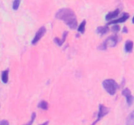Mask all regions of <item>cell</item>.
<instances>
[{
  "label": "cell",
  "mask_w": 134,
  "mask_h": 125,
  "mask_svg": "<svg viewBox=\"0 0 134 125\" xmlns=\"http://www.w3.org/2000/svg\"><path fill=\"white\" fill-rule=\"evenodd\" d=\"M118 40L119 38L117 35L110 36L109 37L106 39V40L102 44L99 45L98 48L101 50H105L108 47H115L117 44Z\"/></svg>",
  "instance_id": "obj_3"
},
{
  "label": "cell",
  "mask_w": 134,
  "mask_h": 125,
  "mask_svg": "<svg viewBox=\"0 0 134 125\" xmlns=\"http://www.w3.org/2000/svg\"><path fill=\"white\" fill-rule=\"evenodd\" d=\"M20 3V1H19V0H15L13 3V9L14 10H16L18 9V7H19Z\"/></svg>",
  "instance_id": "obj_16"
},
{
  "label": "cell",
  "mask_w": 134,
  "mask_h": 125,
  "mask_svg": "<svg viewBox=\"0 0 134 125\" xmlns=\"http://www.w3.org/2000/svg\"><path fill=\"white\" fill-rule=\"evenodd\" d=\"M130 15L128 13H124L123 15L120 17V18L119 19L111 21L110 22H109L108 24H116V23H123V22H125L129 18Z\"/></svg>",
  "instance_id": "obj_7"
},
{
  "label": "cell",
  "mask_w": 134,
  "mask_h": 125,
  "mask_svg": "<svg viewBox=\"0 0 134 125\" xmlns=\"http://www.w3.org/2000/svg\"><path fill=\"white\" fill-rule=\"evenodd\" d=\"M128 28H127L126 27H124V28H123V33H128Z\"/></svg>",
  "instance_id": "obj_20"
},
{
  "label": "cell",
  "mask_w": 134,
  "mask_h": 125,
  "mask_svg": "<svg viewBox=\"0 0 134 125\" xmlns=\"http://www.w3.org/2000/svg\"><path fill=\"white\" fill-rule=\"evenodd\" d=\"M35 118H36V113H33L32 115H31V119L30 120V121H29L26 124H24V125H32L33 123H34V121H35Z\"/></svg>",
  "instance_id": "obj_15"
},
{
  "label": "cell",
  "mask_w": 134,
  "mask_h": 125,
  "mask_svg": "<svg viewBox=\"0 0 134 125\" xmlns=\"http://www.w3.org/2000/svg\"><path fill=\"white\" fill-rule=\"evenodd\" d=\"M38 107L41 108L43 110H47L48 108V104L47 102L44 101V100H42L40 103H39Z\"/></svg>",
  "instance_id": "obj_13"
},
{
  "label": "cell",
  "mask_w": 134,
  "mask_h": 125,
  "mask_svg": "<svg viewBox=\"0 0 134 125\" xmlns=\"http://www.w3.org/2000/svg\"><path fill=\"white\" fill-rule=\"evenodd\" d=\"M109 31L108 26H99L97 28L96 32L101 35H105Z\"/></svg>",
  "instance_id": "obj_10"
},
{
  "label": "cell",
  "mask_w": 134,
  "mask_h": 125,
  "mask_svg": "<svg viewBox=\"0 0 134 125\" xmlns=\"http://www.w3.org/2000/svg\"><path fill=\"white\" fill-rule=\"evenodd\" d=\"M103 87L109 95H114L119 88L118 83L113 79H107L103 82Z\"/></svg>",
  "instance_id": "obj_2"
},
{
  "label": "cell",
  "mask_w": 134,
  "mask_h": 125,
  "mask_svg": "<svg viewBox=\"0 0 134 125\" xmlns=\"http://www.w3.org/2000/svg\"><path fill=\"white\" fill-rule=\"evenodd\" d=\"M86 23V20H84L81 22V23L80 24V26H79V27H78L79 32H80L81 33H85Z\"/></svg>",
  "instance_id": "obj_14"
},
{
  "label": "cell",
  "mask_w": 134,
  "mask_h": 125,
  "mask_svg": "<svg viewBox=\"0 0 134 125\" xmlns=\"http://www.w3.org/2000/svg\"><path fill=\"white\" fill-rule=\"evenodd\" d=\"M112 30L113 31H114V32H118V31H119V30H120V26H118V25H115V26H113L112 27Z\"/></svg>",
  "instance_id": "obj_18"
},
{
  "label": "cell",
  "mask_w": 134,
  "mask_h": 125,
  "mask_svg": "<svg viewBox=\"0 0 134 125\" xmlns=\"http://www.w3.org/2000/svg\"><path fill=\"white\" fill-rule=\"evenodd\" d=\"M54 42L56 43V44H57L59 46H61L64 44L63 40L60 39L59 38H55V39H54Z\"/></svg>",
  "instance_id": "obj_17"
},
{
  "label": "cell",
  "mask_w": 134,
  "mask_h": 125,
  "mask_svg": "<svg viewBox=\"0 0 134 125\" xmlns=\"http://www.w3.org/2000/svg\"><path fill=\"white\" fill-rule=\"evenodd\" d=\"M9 79V70H4L1 74V80L4 83H7Z\"/></svg>",
  "instance_id": "obj_12"
},
{
  "label": "cell",
  "mask_w": 134,
  "mask_h": 125,
  "mask_svg": "<svg viewBox=\"0 0 134 125\" xmlns=\"http://www.w3.org/2000/svg\"><path fill=\"white\" fill-rule=\"evenodd\" d=\"M126 125H134V113L131 112L128 116L126 121Z\"/></svg>",
  "instance_id": "obj_9"
},
{
  "label": "cell",
  "mask_w": 134,
  "mask_h": 125,
  "mask_svg": "<svg viewBox=\"0 0 134 125\" xmlns=\"http://www.w3.org/2000/svg\"><path fill=\"white\" fill-rule=\"evenodd\" d=\"M119 13H120V10H119V9H116V10H114V11L108 13V14L105 16V20L107 21L111 20L113 18L117 16L119 14Z\"/></svg>",
  "instance_id": "obj_8"
},
{
  "label": "cell",
  "mask_w": 134,
  "mask_h": 125,
  "mask_svg": "<svg viewBox=\"0 0 134 125\" xmlns=\"http://www.w3.org/2000/svg\"><path fill=\"white\" fill-rule=\"evenodd\" d=\"M109 112V109L107 107L103 105V104H100L99 107V111H98V118H97L96 121H94V122L92 125H95L98 121H100L101 118H102L103 117H105L106 115L108 114Z\"/></svg>",
  "instance_id": "obj_4"
},
{
  "label": "cell",
  "mask_w": 134,
  "mask_h": 125,
  "mask_svg": "<svg viewBox=\"0 0 134 125\" xmlns=\"http://www.w3.org/2000/svg\"><path fill=\"white\" fill-rule=\"evenodd\" d=\"M40 125H48V121H46V122H44V123L41 124Z\"/></svg>",
  "instance_id": "obj_21"
},
{
  "label": "cell",
  "mask_w": 134,
  "mask_h": 125,
  "mask_svg": "<svg viewBox=\"0 0 134 125\" xmlns=\"http://www.w3.org/2000/svg\"><path fill=\"white\" fill-rule=\"evenodd\" d=\"M133 43L132 40H127L125 44V50L126 52H132L133 49Z\"/></svg>",
  "instance_id": "obj_11"
},
{
  "label": "cell",
  "mask_w": 134,
  "mask_h": 125,
  "mask_svg": "<svg viewBox=\"0 0 134 125\" xmlns=\"http://www.w3.org/2000/svg\"><path fill=\"white\" fill-rule=\"evenodd\" d=\"M46 31H47V29H46L45 27H44V26H42L41 28H39V30L37 31L34 39H33L32 41H31V44H34H34H36L37 43L39 42V40L43 37V36L46 33Z\"/></svg>",
  "instance_id": "obj_5"
},
{
  "label": "cell",
  "mask_w": 134,
  "mask_h": 125,
  "mask_svg": "<svg viewBox=\"0 0 134 125\" xmlns=\"http://www.w3.org/2000/svg\"><path fill=\"white\" fill-rule=\"evenodd\" d=\"M56 18L62 20L68 27L72 29L77 28V20L73 10L69 8L60 9L56 14Z\"/></svg>",
  "instance_id": "obj_1"
},
{
  "label": "cell",
  "mask_w": 134,
  "mask_h": 125,
  "mask_svg": "<svg viewBox=\"0 0 134 125\" xmlns=\"http://www.w3.org/2000/svg\"><path fill=\"white\" fill-rule=\"evenodd\" d=\"M122 95L125 96L126 98V102L128 105H130V106L132 105V103H133V97L132 96L130 90L128 88L124 89V90L122 91Z\"/></svg>",
  "instance_id": "obj_6"
},
{
  "label": "cell",
  "mask_w": 134,
  "mask_h": 125,
  "mask_svg": "<svg viewBox=\"0 0 134 125\" xmlns=\"http://www.w3.org/2000/svg\"><path fill=\"white\" fill-rule=\"evenodd\" d=\"M0 125H9V122L7 120H3L0 122Z\"/></svg>",
  "instance_id": "obj_19"
}]
</instances>
